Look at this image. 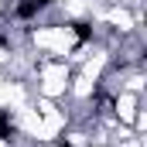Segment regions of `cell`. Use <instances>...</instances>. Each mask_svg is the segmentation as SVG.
<instances>
[{"mask_svg": "<svg viewBox=\"0 0 147 147\" xmlns=\"http://www.w3.org/2000/svg\"><path fill=\"white\" fill-rule=\"evenodd\" d=\"M38 14H41L38 0H17V3H14V17H17V21H34Z\"/></svg>", "mask_w": 147, "mask_h": 147, "instance_id": "obj_1", "label": "cell"}]
</instances>
